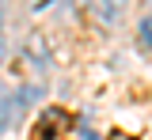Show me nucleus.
<instances>
[{
	"label": "nucleus",
	"mask_w": 152,
	"mask_h": 140,
	"mask_svg": "<svg viewBox=\"0 0 152 140\" xmlns=\"http://www.w3.org/2000/svg\"><path fill=\"white\" fill-rule=\"evenodd\" d=\"M72 125V118L61 110V106H50L42 118H38V129H34V140H57L65 129Z\"/></svg>",
	"instance_id": "1"
},
{
	"label": "nucleus",
	"mask_w": 152,
	"mask_h": 140,
	"mask_svg": "<svg viewBox=\"0 0 152 140\" xmlns=\"http://www.w3.org/2000/svg\"><path fill=\"white\" fill-rule=\"evenodd\" d=\"M91 4H95V15H99L103 23H118L129 0H91Z\"/></svg>",
	"instance_id": "2"
},
{
	"label": "nucleus",
	"mask_w": 152,
	"mask_h": 140,
	"mask_svg": "<svg viewBox=\"0 0 152 140\" xmlns=\"http://www.w3.org/2000/svg\"><path fill=\"white\" fill-rule=\"evenodd\" d=\"M12 110H15V95H12V91L0 83V129L8 125V114H12Z\"/></svg>",
	"instance_id": "3"
},
{
	"label": "nucleus",
	"mask_w": 152,
	"mask_h": 140,
	"mask_svg": "<svg viewBox=\"0 0 152 140\" xmlns=\"http://www.w3.org/2000/svg\"><path fill=\"white\" fill-rule=\"evenodd\" d=\"M137 45L141 49H152V15L141 19V27H137Z\"/></svg>",
	"instance_id": "4"
},
{
	"label": "nucleus",
	"mask_w": 152,
	"mask_h": 140,
	"mask_svg": "<svg viewBox=\"0 0 152 140\" xmlns=\"http://www.w3.org/2000/svg\"><path fill=\"white\" fill-rule=\"evenodd\" d=\"M31 57H34V61H38V64H42V61H46V53H42V42H38V38H34V42H31Z\"/></svg>",
	"instance_id": "5"
},
{
	"label": "nucleus",
	"mask_w": 152,
	"mask_h": 140,
	"mask_svg": "<svg viewBox=\"0 0 152 140\" xmlns=\"http://www.w3.org/2000/svg\"><path fill=\"white\" fill-rule=\"evenodd\" d=\"M80 140H99V136H95V133L88 129V125H80Z\"/></svg>",
	"instance_id": "6"
},
{
	"label": "nucleus",
	"mask_w": 152,
	"mask_h": 140,
	"mask_svg": "<svg viewBox=\"0 0 152 140\" xmlns=\"http://www.w3.org/2000/svg\"><path fill=\"white\" fill-rule=\"evenodd\" d=\"M8 61V42H4V34H0V64Z\"/></svg>",
	"instance_id": "7"
},
{
	"label": "nucleus",
	"mask_w": 152,
	"mask_h": 140,
	"mask_svg": "<svg viewBox=\"0 0 152 140\" xmlns=\"http://www.w3.org/2000/svg\"><path fill=\"white\" fill-rule=\"evenodd\" d=\"M107 140H133V136H126V133H110Z\"/></svg>",
	"instance_id": "8"
},
{
	"label": "nucleus",
	"mask_w": 152,
	"mask_h": 140,
	"mask_svg": "<svg viewBox=\"0 0 152 140\" xmlns=\"http://www.w3.org/2000/svg\"><path fill=\"white\" fill-rule=\"evenodd\" d=\"M76 4H88V0H76Z\"/></svg>",
	"instance_id": "9"
}]
</instances>
